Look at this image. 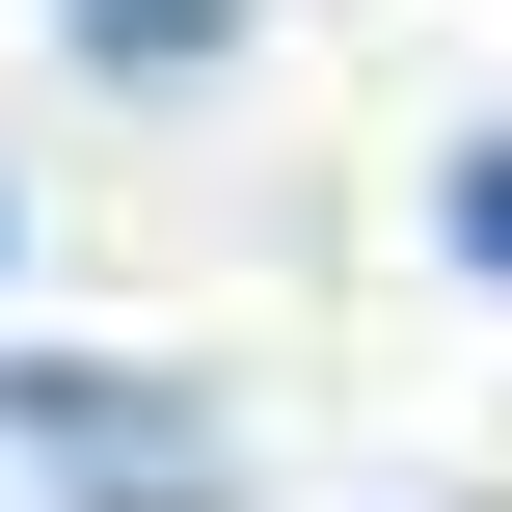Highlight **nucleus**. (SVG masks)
Here are the masks:
<instances>
[{
	"mask_svg": "<svg viewBox=\"0 0 512 512\" xmlns=\"http://www.w3.org/2000/svg\"><path fill=\"white\" fill-rule=\"evenodd\" d=\"M459 243H486V270H512V135H486V162H459Z\"/></svg>",
	"mask_w": 512,
	"mask_h": 512,
	"instance_id": "2",
	"label": "nucleus"
},
{
	"mask_svg": "<svg viewBox=\"0 0 512 512\" xmlns=\"http://www.w3.org/2000/svg\"><path fill=\"white\" fill-rule=\"evenodd\" d=\"M216 54V0H108V81H189Z\"/></svg>",
	"mask_w": 512,
	"mask_h": 512,
	"instance_id": "1",
	"label": "nucleus"
}]
</instances>
